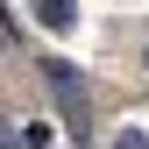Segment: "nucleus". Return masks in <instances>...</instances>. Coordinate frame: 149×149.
I'll list each match as a JSON object with an SVG mask.
<instances>
[{
	"label": "nucleus",
	"mask_w": 149,
	"mask_h": 149,
	"mask_svg": "<svg viewBox=\"0 0 149 149\" xmlns=\"http://www.w3.org/2000/svg\"><path fill=\"white\" fill-rule=\"evenodd\" d=\"M43 85H50V100H57L64 128L85 142V135H92V107H85V85H78V71H71L64 57H50V64H43Z\"/></svg>",
	"instance_id": "f257e3e1"
},
{
	"label": "nucleus",
	"mask_w": 149,
	"mask_h": 149,
	"mask_svg": "<svg viewBox=\"0 0 149 149\" xmlns=\"http://www.w3.org/2000/svg\"><path fill=\"white\" fill-rule=\"evenodd\" d=\"M29 14H36V22H43L50 36H64L71 22H78V7H71V0H29Z\"/></svg>",
	"instance_id": "f03ea898"
},
{
	"label": "nucleus",
	"mask_w": 149,
	"mask_h": 149,
	"mask_svg": "<svg viewBox=\"0 0 149 149\" xmlns=\"http://www.w3.org/2000/svg\"><path fill=\"white\" fill-rule=\"evenodd\" d=\"M121 149H149V135H121Z\"/></svg>",
	"instance_id": "7ed1b4c3"
},
{
	"label": "nucleus",
	"mask_w": 149,
	"mask_h": 149,
	"mask_svg": "<svg viewBox=\"0 0 149 149\" xmlns=\"http://www.w3.org/2000/svg\"><path fill=\"white\" fill-rule=\"evenodd\" d=\"M0 149H14V128H7V121H0Z\"/></svg>",
	"instance_id": "20e7f679"
},
{
	"label": "nucleus",
	"mask_w": 149,
	"mask_h": 149,
	"mask_svg": "<svg viewBox=\"0 0 149 149\" xmlns=\"http://www.w3.org/2000/svg\"><path fill=\"white\" fill-rule=\"evenodd\" d=\"M142 64H149V50H142Z\"/></svg>",
	"instance_id": "39448f33"
}]
</instances>
